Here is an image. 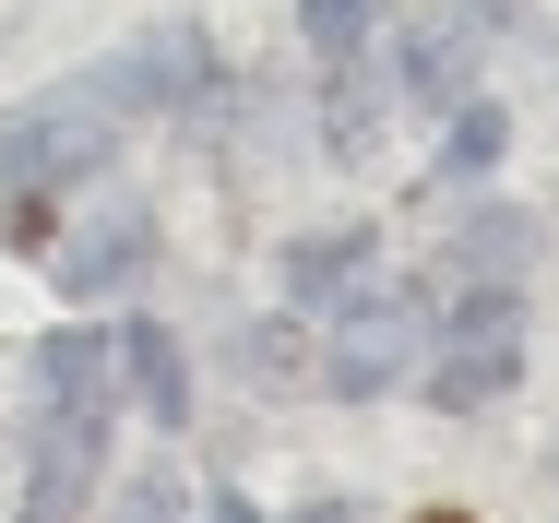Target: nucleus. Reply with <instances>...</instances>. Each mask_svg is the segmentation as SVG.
Instances as JSON below:
<instances>
[{
  "instance_id": "nucleus-1",
  "label": "nucleus",
  "mask_w": 559,
  "mask_h": 523,
  "mask_svg": "<svg viewBox=\"0 0 559 523\" xmlns=\"http://www.w3.org/2000/svg\"><path fill=\"white\" fill-rule=\"evenodd\" d=\"M108 143H119V96H108V84H60V96H36V107H12V119H0V179L36 203V191L96 179V167H108Z\"/></svg>"
},
{
  "instance_id": "nucleus-2",
  "label": "nucleus",
  "mask_w": 559,
  "mask_h": 523,
  "mask_svg": "<svg viewBox=\"0 0 559 523\" xmlns=\"http://www.w3.org/2000/svg\"><path fill=\"white\" fill-rule=\"evenodd\" d=\"M524 381V298L512 286H476L464 310H452L441 357H429V405L441 417H476V405H500Z\"/></svg>"
},
{
  "instance_id": "nucleus-3",
  "label": "nucleus",
  "mask_w": 559,
  "mask_h": 523,
  "mask_svg": "<svg viewBox=\"0 0 559 523\" xmlns=\"http://www.w3.org/2000/svg\"><path fill=\"white\" fill-rule=\"evenodd\" d=\"M417 333H429V321H417V298H369V310L334 333V369H322V381H334L345 405L393 393V381H405V357H417Z\"/></svg>"
},
{
  "instance_id": "nucleus-4",
  "label": "nucleus",
  "mask_w": 559,
  "mask_h": 523,
  "mask_svg": "<svg viewBox=\"0 0 559 523\" xmlns=\"http://www.w3.org/2000/svg\"><path fill=\"white\" fill-rule=\"evenodd\" d=\"M143 250H155V214H143V203H108L96 226H72V238H60V262H48V274H60V298H84V310H96V298H119V286L143 274Z\"/></svg>"
},
{
  "instance_id": "nucleus-5",
  "label": "nucleus",
  "mask_w": 559,
  "mask_h": 523,
  "mask_svg": "<svg viewBox=\"0 0 559 523\" xmlns=\"http://www.w3.org/2000/svg\"><path fill=\"white\" fill-rule=\"evenodd\" d=\"M96 452H108V417H36L24 523H84V500H96Z\"/></svg>"
},
{
  "instance_id": "nucleus-6",
  "label": "nucleus",
  "mask_w": 559,
  "mask_h": 523,
  "mask_svg": "<svg viewBox=\"0 0 559 523\" xmlns=\"http://www.w3.org/2000/svg\"><path fill=\"white\" fill-rule=\"evenodd\" d=\"M108 393H119L108 333H48L36 345V417H108Z\"/></svg>"
},
{
  "instance_id": "nucleus-7",
  "label": "nucleus",
  "mask_w": 559,
  "mask_h": 523,
  "mask_svg": "<svg viewBox=\"0 0 559 523\" xmlns=\"http://www.w3.org/2000/svg\"><path fill=\"white\" fill-rule=\"evenodd\" d=\"M119 381L143 393V417H155V428L191 417V369H179V333H167V321H131V333H119Z\"/></svg>"
},
{
  "instance_id": "nucleus-8",
  "label": "nucleus",
  "mask_w": 559,
  "mask_h": 523,
  "mask_svg": "<svg viewBox=\"0 0 559 523\" xmlns=\"http://www.w3.org/2000/svg\"><path fill=\"white\" fill-rule=\"evenodd\" d=\"M357 262H369V226H322V238H298V250H286V298H345Z\"/></svg>"
},
{
  "instance_id": "nucleus-9",
  "label": "nucleus",
  "mask_w": 559,
  "mask_h": 523,
  "mask_svg": "<svg viewBox=\"0 0 559 523\" xmlns=\"http://www.w3.org/2000/svg\"><path fill=\"white\" fill-rule=\"evenodd\" d=\"M405 84H417V96H464V24H452V12H429V24L405 36Z\"/></svg>"
},
{
  "instance_id": "nucleus-10",
  "label": "nucleus",
  "mask_w": 559,
  "mask_h": 523,
  "mask_svg": "<svg viewBox=\"0 0 559 523\" xmlns=\"http://www.w3.org/2000/svg\"><path fill=\"white\" fill-rule=\"evenodd\" d=\"M524 250H536V226H524V214H476L452 262H476V286H512V274H524Z\"/></svg>"
},
{
  "instance_id": "nucleus-11",
  "label": "nucleus",
  "mask_w": 559,
  "mask_h": 523,
  "mask_svg": "<svg viewBox=\"0 0 559 523\" xmlns=\"http://www.w3.org/2000/svg\"><path fill=\"white\" fill-rule=\"evenodd\" d=\"M500 167V107H452V143H441V191H476Z\"/></svg>"
},
{
  "instance_id": "nucleus-12",
  "label": "nucleus",
  "mask_w": 559,
  "mask_h": 523,
  "mask_svg": "<svg viewBox=\"0 0 559 523\" xmlns=\"http://www.w3.org/2000/svg\"><path fill=\"white\" fill-rule=\"evenodd\" d=\"M298 24H310V48H322V60H369L381 0H298Z\"/></svg>"
},
{
  "instance_id": "nucleus-13",
  "label": "nucleus",
  "mask_w": 559,
  "mask_h": 523,
  "mask_svg": "<svg viewBox=\"0 0 559 523\" xmlns=\"http://www.w3.org/2000/svg\"><path fill=\"white\" fill-rule=\"evenodd\" d=\"M215 523H262V512H250V500H238V488H215Z\"/></svg>"
},
{
  "instance_id": "nucleus-14",
  "label": "nucleus",
  "mask_w": 559,
  "mask_h": 523,
  "mask_svg": "<svg viewBox=\"0 0 559 523\" xmlns=\"http://www.w3.org/2000/svg\"><path fill=\"white\" fill-rule=\"evenodd\" d=\"M298 523H357V512H345V500H310V512H298Z\"/></svg>"
},
{
  "instance_id": "nucleus-15",
  "label": "nucleus",
  "mask_w": 559,
  "mask_h": 523,
  "mask_svg": "<svg viewBox=\"0 0 559 523\" xmlns=\"http://www.w3.org/2000/svg\"><path fill=\"white\" fill-rule=\"evenodd\" d=\"M417 523H476V512H417Z\"/></svg>"
}]
</instances>
